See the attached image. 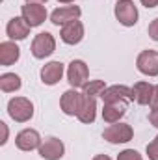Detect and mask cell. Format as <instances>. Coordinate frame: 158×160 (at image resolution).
<instances>
[{"mask_svg": "<svg viewBox=\"0 0 158 160\" xmlns=\"http://www.w3.org/2000/svg\"><path fill=\"white\" fill-rule=\"evenodd\" d=\"M7 114L17 123H26L34 118V104L26 97H13L7 102Z\"/></svg>", "mask_w": 158, "mask_h": 160, "instance_id": "cell-1", "label": "cell"}, {"mask_svg": "<svg viewBox=\"0 0 158 160\" xmlns=\"http://www.w3.org/2000/svg\"><path fill=\"white\" fill-rule=\"evenodd\" d=\"M134 136V130L128 123H112L108 128H104L102 138L110 143H126Z\"/></svg>", "mask_w": 158, "mask_h": 160, "instance_id": "cell-2", "label": "cell"}, {"mask_svg": "<svg viewBox=\"0 0 158 160\" xmlns=\"http://www.w3.org/2000/svg\"><path fill=\"white\" fill-rule=\"evenodd\" d=\"M54 50H56V39H54V36L48 34V32L37 34V36L34 38V41H32V54H34V58H37V60L48 58Z\"/></svg>", "mask_w": 158, "mask_h": 160, "instance_id": "cell-3", "label": "cell"}, {"mask_svg": "<svg viewBox=\"0 0 158 160\" xmlns=\"http://www.w3.org/2000/svg\"><path fill=\"white\" fill-rule=\"evenodd\" d=\"M114 13L123 26H134L138 22V8L134 6L132 0H119L116 4Z\"/></svg>", "mask_w": 158, "mask_h": 160, "instance_id": "cell-4", "label": "cell"}, {"mask_svg": "<svg viewBox=\"0 0 158 160\" xmlns=\"http://www.w3.org/2000/svg\"><path fill=\"white\" fill-rule=\"evenodd\" d=\"M136 67L141 75L147 77H158V52L156 50H143L140 52L136 60Z\"/></svg>", "mask_w": 158, "mask_h": 160, "instance_id": "cell-5", "label": "cell"}, {"mask_svg": "<svg viewBox=\"0 0 158 160\" xmlns=\"http://www.w3.org/2000/svg\"><path fill=\"white\" fill-rule=\"evenodd\" d=\"M89 77V69L82 60H73L67 67V80L71 84V88H84V84L87 82Z\"/></svg>", "mask_w": 158, "mask_h": 160, "instance_id": "cell-6", "label": "cell"}, {"mask_svg": "<svg viewBox=\"0 0 158 160\" xmlns=\"http://www.w3.org/2000/svg\"><path fill=\"white\" fill-rule=\"evenodd\" d=\"M82 101H84V95L78 93L75 88L67 89L62 99H60V106H62V112L67 114V116H77L80 112V106H82Z\"/></svg>", "mask_w": 158, "mask_h": 160, "instance_id": "cell-7", "label": "cell"}, {"mask_svg": "<svg viewBox=\"0 0 158 160\" xmlns=\"http://www.w3.org/2000/svg\"><path fill=\"white\" fill-rule=\"evenodd\" d=\"M65 153V147L62 143V140L50 136L47 140H43L39 145V155L43 157L45 160H60Z\"/></svg>", "mask_w": 158, "mask_h": 160, "instance_id": "cell-8", "label": "cell"}, {"mask_svg": "<svg viewBox=\"0 0 158 160\" xmlns=\"http://www.w3.org/2000/svg\"><path fill=\"white\" fill-rule=\"evenodd\" d=\"M82 15V9L78 6H62L58 9L52 11L50 15V22L56 26H63L71 21H78V17Z\"/></svg>", "mask_w": 158, "mask_h": 160, "instance_id": "cell-9", "label": "cell"}, {"mask_svg": "<svg viewBox=\"0 0 158 160\" xmlns=\"http://www.w3.org/2000/svg\"><path fill=\"white\" fill-rule=\"evenodd\" d=\"M15 145L21 149V151H34V149H39L41 145V136L37 130L34 128H24L17 134L15 138Z\"/></svg>", "mask_w": 158, "mask_h": 160, "instance_id": "cell-10", "label": "cell"}, {"mask_svg": "<svg viewBox=\"0 0 158 160\" xmlns=\"http://www.w3.org/2000/svg\"><path fill=\"white\" fill-rule=\"evenodd\" d=\"M21 17H24V21L34 28L47 21V9L41 4H26L21 9Z\"/></svg>", "mask_w": 158, "mask_h": 160, "instance_id": "cell-11", "label": "cell"}, {"mask_svg": "<svg viewBox=\"0 0 158 160\" xmlns=\"http://www.w3.org/2000/svg\"><path fill=\"white\" fill-rule=\"evenodd\" d=\"M30 24L24 21V17H13L7 26H6V34L7 38L13 41H21V39H26L28 34H30Z\"/></svg>", "mask_w": 158, "mask_h": 160, "instance_id": "cell-12", "label": "cell"}, {"mask_svg": "<svg viewBox=\"0 0 158 160\" xmlns=\"http://www.w3.org/2000/svg\"><path fill=\"white\" fill-rule=\"evenodd\" d=\"M60 38L67 45H77L84 38V24L80 21H71V22L63 24L62 32H60Z\"/></svg>", "mask_w": 158, "mask_h": 160, "instance_id": "cell-13", "label": "cell"}, {"mask_svg": "<svg viewBox=\"0 0 158 160\" xmlns=\"http://www.w3.org/2000/svg\"><path fill=\"white\" fill-rule=\"evenodd\" d=\"M102 102L108 104V102H119V101H132V88H126V86H110L102 91Z\"/></svg>", "mask_w": 158, "mask_h": 160, "instance_id": "cell-14", "label": "cell"}, {"mask_svg": "<svg viewBox=\"0 0 158 160\" xmlns=\"http://www.w3.org/2000/svg\"><path fill=\"white\" fill-rule=\"evenodd\" d=\"M62 77H63V63L62 62H48L41 69V82L47 86L58 84L62 80Z\"/></svg>", "mask_w": 158, "mask_h": 160, "instance_id": "cell-15", "label": "cell"}, {"mask_svg": "<svg viewBox=\"0 0 158 160\" xmlns=\"http://www.w3.org/2000/svg\"><path fill=\"white\" fill-rule=\"evenodd\" d=\"M125 112H126V104H125V101H119V102H108V104H104V108H102V119L106 121V123H117L123 116H125Z\"/></svg>", "mask_w": 158, "mask_h": 160, "instance_id": "cell-16", "label": "cell"}, {"mask_svg": "<svg viewBox=\"0 0 158 160\" xmlns=\"http://www.w3.org/2000/svg\"><path fill=\"white\" fill-rule=\"evenodd\" d=\"M21 56V48L13 43V41H4L0 43V63L2 65H11L19 60Z\"/></svg>", "mask_w": 158, "mask_h": 160, "instance_id": "cell-17", "label": "cell"}, {"mask_svg": "<svg viewBox=\"0 0 158 160\" xmlns=\"http://www.w3.org/2000/svg\"><path fill=\"white\" fill-rule=\"evenodd\" d=\"M95 116H97V101L95 97H87L84 95V101H82V106H80V112L77 114L82 123H93L95 121Z\"/></svg>", "mask_w": 158, "mask_h": 160, "instance_id": "cell-18", "label": "cell"}, {"mask_svg": "<svg viewBox=\"0 0 158 160\" xmlns=\"http://www.w3.org/2000/svg\"><path fill=\"white\" fill-rule=\"evenodd\" d=\"M153 88L149 82H136L132 88V101H136L138 104H149L151 97H153Z\"/></svg>", "mask_w": 158, "mask_h": 160, "instance_id": "cell-19", "label": "cell"}, {"mask_svg": "<svg viewBox=\"0 0 158 160\" xmlns=\"http://www.w3.org/2000/svg\"><path fill=\"white\" fill-rule=\"evenodd\" d=\"M22 82H21V77L15 75V73H4L0 77V89L4 93H11V91H17L21 89Z\"/></svg>", "mask_w": 158, "mask_h": 160, "instance_id": "cell-20", "label": "cell"}, {"mask_svg": "<svg viewBox=\"0 0 158 160\" xmlns=\"http://www.w3.org/2000/svg\"><path fill=\"white\" fill-rule=\"evenodd\" d=\"M104 89H106L104 80H89V82L84 84V88H82V95H87V97H99V95H102Z\"/></svg>", "mask_w": 158, "mask_h": 160, "instance_id": "cell-21", "label": "cell"}, {"mask_svg": "<svg viewBox=\"0 0 158 160\" xmlns=\"http://www.w3.org/2000/svg\"><path fill=\"white\" fill-rule=\"evenodd\" d=\"M117 160H143V158H141V155H140L138 151H134V149H125V151H121L117 155Z\"/></svg>", "mask_w": 158, "mask_h": 160, "instance_id": "cell-22", "label": "cell"}, {"mask_svg": "<svg viewBox=\"0 0 158 160\" xmlns=\"http://www.w3.org/2000/svg\"><path fill=\"white\" fill-rule=\"evenodd\" d=\"M147 157L149 160H158V136L147 145Z\"/></svg>", "mask_w": 158, "mask_h": 160, "instance_id": "cell-23", "label": "cell"}, {"mask_svg": "<svg viewBox=\"0 0 158 160\" xmlns=\"http://www.w3.org/2000/svg\"><path fill=\"white\" fill-rule=\"evenodd\" d=\"M147 32H149V38H151L153 41H158V17L151 21V24H149V30H147Z\"/></svg>", "mask_w": 158, "mask_h": 160, "instance_id": "cell-24", "label": "cell"}, {"mask_svg": "<svg viewBox=\"0 0 158 160\" xmlns=\"http://www.w3.org/2000/svg\"><path fill=\"white\" fill-rule=\"evenodd\" d=\"M149 104H151L153 110H156L158 108V84L153 88V97H151V102H149Z\"/></svg>", "mask_w": 158, "mask_h": 160, "instance_id": "cell-25", "label": "cell"}, {"mask_svg": "<svg viewBox=\"0 0 158 160\" xmlns=\"http://www.w3.org/2000/svg\"><path fill=\"white\" fill-rule=\"evenodd\" d=\"M0 130H2V138H0V143L4 145V143L7 142V125H6L4 121L0 123Z\"/></svg>", "mask_w": 158, "mask_h": 160, "instance_id": "cell-26", "label": "cell"}, {"mask_svg": "<svg viewBox=\"0 0 158 160\" xmlns=\"http://www.w3.org/2000/svg\"><path fill=\"white\" fill-rule=\"evenodd\" d=\"M149 121H151V125H153V127H156V128H158V108H156V110H153V112L149 114Z\"/></svg>", "mask_w": 158, "mask_h": 160, "instance_id": "cell-27", "label": "cell"}, {"mask_svg": "<svg viewBox=\"0 0 158 160\" xmlns=\"http://www.w3.org/2000/svg\"><path fill=\"white\" fill-rule=\"evenodd\" d=\"M141 4H143L145 8H156L158 0H141Z\"/></svg>", "mask_w": 158, "mask_h": 160, "instance_id": "cell-28", "label": "cell"}, {"mask_svg": "<svg viewBox=\"0 0 158 160\" xmlns=\"http://www.w3.org/2000/svg\"><path fill=\"white\" fill-rule=\"evenodd\" d=\"M93 160H112V158H110V157H106V155H97Z\"/></svg>", "mask_w": 158, "mask_h": 160, "instance_id": "cell-29", "label": "cell"}, {"mask_svg": "<svg viewBox=\"0 0 158 160\" xmlns=\"http://www.w3.org/2000/svg\"><path fill=\"white\" fill-rule=\"evenodd\" d=\"M47 0H26V4H45Z\"/></svg>", "mask_w": 158, "mask_h": 160, "instance_id": "cell-30", "label": "cell"}, {"mask_svg": "<svg viewBox=\"0 0 158 160\" xmlns=\"http://www.w3.org/2000/svg\"><path fill=\"white\" fill-rule=\"evenodd\" d=\"M58 2H62V4H71V2H75V0H58Z\"/></svg>", "mask_w": 158, "mask_h": 160, "instance_id": "cell-31", "label": "cell"}]
</instances>
